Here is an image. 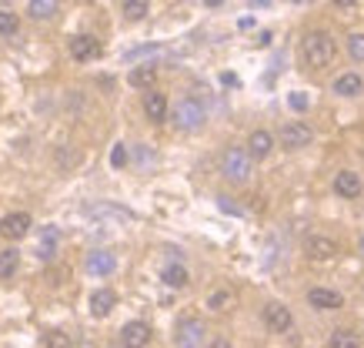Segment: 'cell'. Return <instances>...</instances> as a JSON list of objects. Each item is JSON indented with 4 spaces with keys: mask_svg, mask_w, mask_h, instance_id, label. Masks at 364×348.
<instances>
[{
    "mask_svg": "<svg viewBox=\"0 0 364 348\" xmlns=\"http://www.w3.org/2000/svg\"><path fill=\"white\" fill-rule=\"evenodd\" d=\"M311 141H314V131H311L304 121H287L284 127H281V144L287 147V151H298V147H308Z\"/></svg>",
    "mask_w": 364,
    "mask_h": 348,
    "instance_id": "5",
    "label": "cell"
},
{
    "mask_svg": "<svg viewBox=\"0 0 364 348\" xmlns=\"http://www.w3.org/2000/svg\"><path fill=\"white\" fill-rule=\"evenodd\" d=\"M134 84V88H151L157 80V68L154 64H141V68H134L131 70V78H127Z\"/></svg>",
    "mask_w": 364,
    "mask_h": 348,
    "instance_id": "21",
    "label": "cell"
},
{
    "mask_svg": "<svg viewBox=\"0 0 364 348\" xmlns=\"http://www.w3.org/2000/svg\"><path fill=\"white\" fill-rule=\"evenodd\" d=\"M210 348H231V342H228V338H218V342H214Z\"/></svg>",
    "mask_w": 364,
    "mask_h": 348,
    "instance_id": "31",
    "label": "cell"
},
{
    "mask_svg": "<svg viewBox=\"0 0 364 348\" xmlns=\"http://www.w3.org/2000/svg\"><path fill=\"white\" fill-rule=\"evenodd\" d=\"M361 90H364V80L358 74H341L334 80V94H341V97H358Z\"/></svg>",
    "mask_w": 364,
    "mask_h": 348,
    "instance_id": "18",
    "label": "cell"
},
{
    "mask_svg": "<svg viewBox=\"0 0 364 348\" xmlns=\"http://www.w3.org/2000/svg\"><path fill=\"white\" fill-rule=\"evenodd\" d=\"M60 11V0H31V17L33 21H50Z\"/></svg>",
    "mask_w": 364,
    "mask_h": 348,
    "instance_id": "19",
    "label": "cell"
},
{
    "mask_svg": "<svg viewBox=\"0 0 364 348\" xmlns=\"http://www.w3.org/2000/svg\"><path fill=\"white\" fill-rule=\"evenodd\" d=\"M111 164H114V168H124V164H127V147H124V144H114Z\"/></svg>",
    "mask_w": 364,
    "mask_h": 348,
    "instance_id": "29",
    "label": "cell"
},
{
    "mask_svg": "<svg viewBox=\"0 0 364 348\" xmlns=\"http://www.w3.org/2000/svg\"><path fill=\"white\" fill-rule=\"evenodd\" d=\"M27 231H31V214L27 211H14V214H7V218H0V235L4 238L21 241Z\"/></svg>",
    "mask_w": 364,
    "mask_h": 348,
    "instance_id": "7",
    "label": "cell"
},
{
    "mask_svg": "<svg viewBox=\"0 0 364 348\" xmlns=\"http://www.w3.org/2000/svg\"><path fill=\"white\" fill-rule=\"evenodd\" d=\"M144 114H147V121L164 124V117H167V97L161 94V90H147V94H144Z\"/></svg>",
    "mask_w": 364,
    "mask_h": 348,
    "instance_id": "11",
    "label": "cell"
},
{
    "mask_svg": "<svg viewBox=\"0 0 364 348\" xmlns=\"http://www.w3.org/2000/svg\"><path fill=\"white\" fill-rule=\"evenodd\" d=\"M361 255H364V238H361Z\"/></svg>",
    "mask_w": 364,
    "mask_h": 348,
    "instance_id": "35",
    "label": "cell"
},
{
    "mask_svg": "<svg viewBox=\"0 0 364 348\" xmlns=\"http://www.w3.org/2000/svg\"><path fill=\"white\" fill-rule=\"evenodd\" d=\"M264 325L271 328V332H291V325H294V315H291V308L281 302H271L264 308Z\"/></svg>",
    "mask_w": 364,
    "mask_h": 348,
    "instance_id": "6",
    "label": "cell"
},
{
    "mask_svg": "<svg viewBox=\"0 0 364 348\" xmlns=\"http://www.w3.org/2000/svg\"><path fill=\"white\" fill-rule=\"evenodd\" d=\"M151 342V325L147 322H127L121 328V345L124 348H147Z\"/></svg>",
    "mask_w": 364,
    "mask_h": 348,
    "instance_id": "9",
    "label": "cell"
},
{
    "mask_svg": "<svg viewBox=\"0 0 364 348\" xmlns=\"http://www.w3.org/2000/svg\"><path fill=\"white\" fill-rule=\"evenodd\" d=\"M334 4H338V7H354L358 0H334Z\"/></svg>",
    "mask_w": 364,
    "mask_h": 348,
    "instance_id": "32",
    "label": "cell"
},
{
    "mask_svg": "<svg viewBox=\"0 0 364 348\" xmlns=\"http://www.w3.org/2000/svg\"><path fill=\"white\" fill-rule=\"evenodd\" d=\"M311 308H321V312H331V308H341L344 298L338 292H328V288H311L308 292Z\"/></svg>",
    "mask_w": 364,
    "mask_h": 348,
    "instance_id": "14",
    "label": "cell"
},
{
    "mask_svg": "<svg viewBox=\"0 0 364 348\" xmlns=\"http://www.w3.org/2000/svg\"><path fill=\"white\" fill-rule=\"evenodd\" d=\"M17 265H21V251H14V248H7V251H0V281L14 278V271H17Z\"/></svg>",
    "mask_w": 364,
    "mask_h": 348,
    "instance_id": "22",
    "label": "cell"
},
{
    "mask_svg": "<svg viewBox=\"0 0 364 348\" xmlns=\"http://www.w3.org/2000/svg\"><path fill=\"white\" fill-rule=\"evenodd\" d=\"M121 11H124V17H127V21H144V17H147V11H151V4H147V0H124Z\"/></svg>",
    "mask_w": 364,
    "mask_h": 348,
    "instance_id": "23",
    "label": "cell"
},
{
    "mask_svg": "<svg viewBox=\"0 0 364 348\" xmlns=\"http://www.w3.org/2000/svg\"><path fill=\"white\" fill-rule=\"evenodd\" d=\"M328 348H361V342H358V335L354 332H334L331 342H328Z\"/></svg>",
    "mask_w": 364,
    "mask_h": 348,
    "instance_id": "24",
    "label": "cell"
},
{
    "mask_svg": "<svg viewBox=\"0 0 364 348\" xmlns=\"http://www.w3.org/2000/svg\"><path fill=\"white\" fill-rule=\"evenodd\" d=\"M57 241H60V231H57L54 225H47L44 231H41V245H37V258L50 261L57 255Z\"/></svg>",
    "mask_w": 364,
    "mask_h": 348,
    "instance_id": "17",
    "label": "cell"
},
{
    "mask_svg": "<svg viewBox=\"0 0 364 348\" xmlns=\"http://www.w3.org/2000/svg\"><path fill=\"white\" fill-rule=\"evenodd\" d=\"M274 151V137L267 135V131H254L251 137H247V154L254 157V161H261V157H267Z\"/></svg>",
    "mask_w": 364,
    "mask_h": 348,
    "instance_id": "15",
    "label": "cell"
},
{
    "mask_svg": "<svg viewBox=\"0 0 364 348\" xmlns=\"http://www.w3.org/2000/svg\"><path fill=\"white\" fill-rule=\"evenodd\" d=\"M231 305H234V292H224V288H221V292H214L208 298V308H210V312H228Z\"/></svg>",
    "mask_w": 364,
    "mask_h": 348,
    "instance_id": "25",
    "label": "cell"
},
{
    "mask_svg": "<svg viewBox=\"0 0 364 348\" xmlns=\"http://www.w3.org/2000/svg\"><path fill=\"white\" fill-rule=\"evenodd\" d=\"M114 308H117V295L111 288H97V292L90 295V315L94 318H107Z\"/></svg>",
    "mask_w": 364,
    "mask_h": 348,
    "instance_id": "12",
    "label": "cell"
},
{
    "mask_svg": "<svg viewBox=\"0 0 364 348\" xmlns=\"http://www.w3.org/2000/svg\"><path fill=\"white\" fill-rule=\"evenodd\" d=\"M44 348H70V335H64V332H47Z\"/></svg>",
    "mask_w": 364,
    "mask_h": 348,
    "instance_id": "27",
    "label": "cell"
},
{
    "mask_svg": "<svg viewBox=\"0 0 364 348\" xmlns=\"http://www.w3.org/2000/svg\"><path fill=\"white\" fill-rule=\"evenodd\" d=\"M348 51L354 60H364V34H351L348 37Z\"/></svg>",
    "mask_w": 364,
    "mask_h": 348,
    "instance_id": "28",
    "label": "cell"
},
{
    "mask_svg": "<svg viewBox=\"0 0 364 348\" xmlns=\"http://www.w3.org/2000/svg\"><path fill=\"white\" fill-rule=\"evenodd\" d=\"M304 251H308L311 261H331V258H338V245H334L331 238H324V235H311L308 241H304Z\"/></svg>",
    "mask_w": 364,
    "mask_h": 348,
    "instance_id": "8",
    "label": "cell"
},
{
    "mask_svg": "<svg viewBox=\"0 0 364 348\" xmlns=\"http://www.w3.org/2000/svg\"><path fill=\"white\" fill-rule=\"evenodd\" d=\"M174 124L181 131H198L200 124H204V107H200V101H194V97L177 101L174 104Z\"/></svg>",
    "mask_w": 364,
    "mask_h": 348,
    "instance_id": "2",
    "label": "cell"
},
{
    "mask_svg": "<svg viewBox=\"0 0 364 348\" xmlns=\"http://www.w3.org/2000/svg\"><path fill=\"white\" fill-rule=\"evenodd\" d=\"M17 31H21V21H17V14L0 11V34H4V37H14Z\"/></svg>",
    "mask_w": 364,
    "mask_h": 348,
    "instance_id": "26",
    "label": "cell"
},
{
    "mask_svg": "<svg viewBox=\"0 0 364 348\" xmlns=\"http://www.w3.org/2000/svg\"><path fill=\"white\" fill-rule=\"evenodd\" d=\"M204 4H208V7H221L224 0H204Z\"/></svg>",
    "mask_w": 364,
    "mask_h": 348,
    "instance_id": "33",
    "label": "cell"
},
{
    "mask_svg": "<svg viewBox=\"0 0 364 348\" xmlns=\"http://www.w3.org/2000/svg\"><path fill=\"white\" fill-rule=\"evenodd\" d=\"M221 168L231 181H247L251 178V154H247L244 147H231V151L224 154Z\"/></svg>",
    "mask_w": 364,
    "mask_h": 348,
    "instance_id": "4",
    "label": "cell"
},
{
    "mask_svg": "<svg viewBox=\"0 0 364 348\" xmlns=\"http://www.w3.org/2000/svg\"><path fill=\"white\" fill-rule=\"evenodd\" d=\"M334 191L341 198H361V174H354V171L334 174Z\"/></svg>",
    "mask_w": 364,
    "mask_h": 348,
    "instance_id": "13",
    "label": "cell"
},
{
    "mask_svg": "<svg viewBox=\"0 0 364 348\" xmlns=\"http://www.w3.org/2000/svg\"><path fill=\"white\" fill-rule=\"evenodd\" d=\"M251 4H257V7H267V4H271V0H251Z\"/></svg>",
    "mask_w": 364,
    "mask_h": 348,
    "instance_id": "34",
    "label": "cell"
},
{
    "mask_svg": "<svg viewBox=\"0 0 364 348\" xmlns=\"http://www.w3.org/2000/svg\"><path fill=\"white\" fill-rule=\"evenodd\" d=\"M161 281H164L167 288H184V285H188V268H184V265H167V268L161 271Z\"/></svg>",
    "mask_w": 364,
    "mask_h": 348,
    "instance_id": "20",
    "label": "cell"
},
{
    "mask_svg": "<svg viewBox=\"0 0 364 348\" xmlns=\"http://www.w3.org/2000/svg\"><path fill=\"white\" fill-rule=\"evenodd\" d=\"M301 57L308 60V68L321 70L328 68L334 60V41L331 34H324V31H314V34H308L304 41H301Z\"/></svg>",
    "mask_w": 364,
    "mask_h": 348,
    "instance_id": "1",
    "label": "cell"
},
{
    "mask_svg": "<svg viewBox=\"0 0 364 348\" xmlns=\"http://www.w3.org/2000/svg\"><path fill=\"white\" fill-rule=\"evenodd\" d=\"M287 101H291V107H294V111H308V94H301V90H294Z\"/></svg>",
    "mask_w": 364,
    "mask_h": 348,
    "instance_id": "30",
    "label": "cell"
},
{
    "mask_svg": "<svg viewBox=\"0 0 364 348\" xmlns=\"http://www.w3.org/2000/svg\"><path fill=\"white\" fill-rule=\"evenodd\" d=\"M67 47H70V57H74V60H94V57H100V44L90 34L70 37Z\"/></svg>",
    "mask_w": 364,
    "mask_h": 348,
    "instance_id": "10",
    "label": "cell"
},
{
    "mask_svg": "<svg viewBox=\"0 0 364 348\" xmlns=\"http://www.w3.org/2000/svg\"><path fill=\"white\" fill-rule=\"evenodd\" d=\"M204 335H208V328H204V322H200V318H181V322H177V328H174L177 348H200Z\"/></svg>",
    "mask_w": 364,
    "mask_h": 348,
    "instance_id": "3",
    "label": "cell"
},
{
    "mask_svg": "<svg viewBox=\"0 0 364 348\" xmlns=\"http://www.w3.org/2000/svg\"><path fill=\"white\" fill-rule=\"evenodd\" d=\"M84 268H87L90 275H111V271L117 268V258H114L111 251H90Z\"/></svg>",
    "mask_w": 364,
    "mask_h": 348,
    "instance_id": "16",
    "label": "cell"
}]
</instances>
